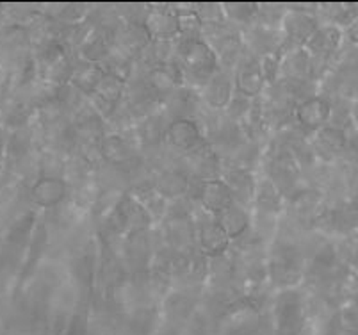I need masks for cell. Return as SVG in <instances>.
<instances>
[{"label": "cell", "instance_id": "cell-1", "mask_svg": "<svg viewBox=\"0 0 358 335\" xmlns=\"http://www.w3.org/2000/svg\"><path fill=\"white\" fill-rule=\"evenodd\" d=\"M184 61L189 66L191 71L198 73V76H209L213 73L214 64H216V55L213 54L209 47L201 43L196 38H189L187 40V47L184 50Z\"/></svg>", "mask_w": 358, "mask_h": 335}, {"label": "cell", "instance_id": "cell-2", "mask_svg": "<svg viewBox=\"0 0 358 335\" xmlns=\"http://www.w3.org/2000/svg\"><path fill=\"white\" fill-rule=\"evenodd\" d=\"M200 198L207 209L220 214L232 207L234 194L227 182L203 180V184L200 187Z\"/></svg>", "mask_w": 358, "mask_h": 335}, {"label": "cell", "instance_id": "cell-3", "mask_svg": "<svg viewBox=\"0 0 358 335\" xmlns=\"http://www.w3.org/2000/svg\"><path fill=\"white\" fill-rule=\"evenodd\" d=\"M169 143L182 150H191L200 143V127L191 120H177L168 129Z\"/></svg>", "mask_w": 358, "mask_h": 335}, {"label": "cell", "instance_id": "cell-4", "mask_svg": "<svg viewBox=\"0 0 358 335\" xmlns=\"http://www.w3.org/2000/svg\"><path fill=\"white\" fill-rule=\"evenodd\" d=\"M146 31L155 38H169L180 31V20L173 13L164 11V9L152 11L146 18Z\"/></svg>", "mask_w": 358, "mask_h": 335}, {"label": "cell", "instance_id": "cell-5", "mask_svg": "<svg viewBox=\"0 0 358 335\" xmlns=\"http://www.w3.org/2000/svg\"><path fill=\"white\" fill-rule=\"evenodd\" d=\"M330 113H331V107L327 100L308 99L299 106L298 118L303 125L315 129V127L323 125V123L330 118Z\"/></svg>", "mask_w": 358, "mask_h": 335}, {"label": "cell", "instance_id": "cell-6", "mask_svg": "<svg viewBox=\"0 0 358 335\" xmlns=\"http://www.w3.org/2000/svg\"><path fill=\"white\" fill-rule=\"evenodd\" d=\"M66 194V185L59 178H41L32 190V197L38 204L45 207H52L59 204Z\"/></svg>", "mask_w": 358, "mask_h": 335}, {"label": "cell", "instance_id": "cell-7", "mask_svg": "<svg viewBox=\"0 0 358 335\" xmlns=\"http://www.w3.org/2000/svg\"><path fill=\"white\" fill-rule=\"evenodd\" d=\"M285 31H287L289 38L294 40L296 43H308L314 32L317 31L315 22L310 16L299 15V13H291L285 18Z\"/></svg>", "mask_w": 358, "mask_h": 335}, {"label": "cell", "instance_id": "cell-8", "mask_svg": "<svg viewBox=\"0 0 358 335\" xmlns=\"http://www.w3.org/2000/svg\"><path fill=\"white\" fill-rule=\"evenodd\" d=\"M237 84L244 95H257L264 84V76L259 64H244L237 76Z\"/></svg>", "mask_w": 358, "mask_h": 335}, {"label": "cell", "instance_id": "cell-9", "mask_svg": "<svg viewBox=\"0 0 358 335\" xmlns=\"http://www.w3.org/2000/svg\"><path fill=\"white\" fill-rule=\"evenodd\" d=\"M338 41H341V32L335 27H323L317 29L314 36L310 38L308 45L315 54H330L337 48Z\"/></svg>", "mask_w": 358, "mask_h": 335}, {"label": "cell", "instance_id": "cell-10", "mask_svg": "<svg viewBox=\"0 0 358 335\" xmlns=\"http://www.w3.org/2000/svg\"><path fill=\"white\" fill-rule=\"evenodd\" d=\"M220 225L227 232V236L237 237L248 227V218L237 207H230V209L220 213Z\"/></svg>", "mask_w": 358, "mask_h": 335}, {"label": "cell", "instance_id": "cell-11", "mask_svg": "<svg viewBox=\"0 0 358 335\" xmlns=\"http://www.w3.org/2000/svg\"><path fill=\"white\" fill-rule=\"evenodd\" d=\"M150 83L159 91L173 90L180 83V71L173 64H162L150 73Z\"/></svg>", "mask_w": 358, "mask_h": 335}, {"label": "cell", "instance_id": "cell-12", "mask_svg": "<svg viewBox=\"0 0 358 335\" xmlns=\"http://www.w3.org/2000/svg\"><path fill=\"white\" fill-rule=\"evenodd\" d=\"M230 83L224 76L213 77L209 87H207V99L213 106H224L230 99Z\"/></svg>", "mask_w": 358, "mask_h": 335}, {"label": "cell", "instance_id": "cell-13", "mask_svg": "<svg viewBox=\"0 0 358 335\" xmlns=\"http://www.w3.org/2000/svg\"><path fill=\"white\" fill-rule=\"evenodd\" d=\"M75 84L79 87H83L84 91H91V90H96L99 84L102 83V71H100L99 66L95 64H90V66H84L80 70H77L75 73Z\"/></svg>", "mask_w": 358, "mask_h": 335}, {"label": "cell", "instance_id": "cell-14", "mask_svg": "<svg viewBox=\"0 0 358 335\" xmlns=\"http://www.w3.org/2000/svg\"><path fill=\"white\" fill-rule=\"evenodd\" d=\"M227 232L221 229L220 223H209L201 229V239H203V245L207 248H216L221 250L227 246Z\"/></svg>", "mask_w": 358, "mask_h": 335}, {"label": "cell", "instance_id": "cell-15", "mask_svg": "<svg viewBox=\"0 0 358 335\" xmlns=\"http://www.w3.org/2000/svg\"><path fill=\"white\" fill-rule=\"evenodd\" d=\"M159 187H161L162 193L175 197V194H182L187 190V182L182 175L169 171V173H164L159 178Z\"/></svg>", "mask_w": 358, "mask_h": 335}, {"label": "cell", "instance_id": "cell-16", "mask_svg": "<svg viewBox=\"0 0 358 335\" xmlns=\"http://www.w3.org/2000/svg\"><path fill=\"white\" fill-rule=\"evenodd\" d=\"M229 187L230 191H232L234 197H239V198H250L253 194V184L252 180H250L248 175L244 173H234L232 178L229 177Z\"/></svg>", "mask_w": 358, "mask_h": 335}, {"label": "cell", "instance_id": "cell-17", "mask_svg": "<svg viewBox=\"0 0 358 335\" xmlns=\"http://www.w3.org/2000/svg\"><path fill=\"white\" fill-rule=\"evenodd\" d=\"M257 201L262 206V209H268V211L276 209L280 204V197L278 193H276L275 185L269 184V182L260 185L259 193H257Z\"/></svg>", "mask_w": 358, "mask_h": 335}, {"label": "cell", "instance_id": "cell-18", "mask_svg": "<svg viewBox=\"0 0 358 335\" xmlns=\"http://www.w3.org/2000/svg\"><path fill=\"white\" fill-rule=\"evenodd\" d=\"M99 93L103 100H109V102H115L116 99L122 93V84L115 79V77H107V79H102V83L99 84Z\"/></svg>", "mask_w": 358, "mask_h": 335}, {"label": "cell", "instance_id": "cell-19", "mask_svg": "<svg viewBox=\"0 0 358 335\" xmlns=\"http://www.w3.org/2000/svg\"><path fill=\"white\" fill-rule=\"evenodd\" d=\"M321 139L324 141V145L330 146V148H335V150L341 148V146L346 143L343 132H341L338 129H334V127H331V129H324L323 132H321Z\"/></svg>", "mask_w": 358, "mask_h": 335}, {"label": "cell", "instance_id": "cell-20", "mask_svg": "<svg viewBox=\"0 0 358 335\" xmlns=\"http://www.w3.org/2000/svg\"><path fill=\"white\" fill-rule=\"evenodd\" d=\"M348 34H350L351 41H353V43L358 47V18L350 25V29H348Z\"/></svg>", "mask_w": 358, "mask_h": 335}]
</instances>
